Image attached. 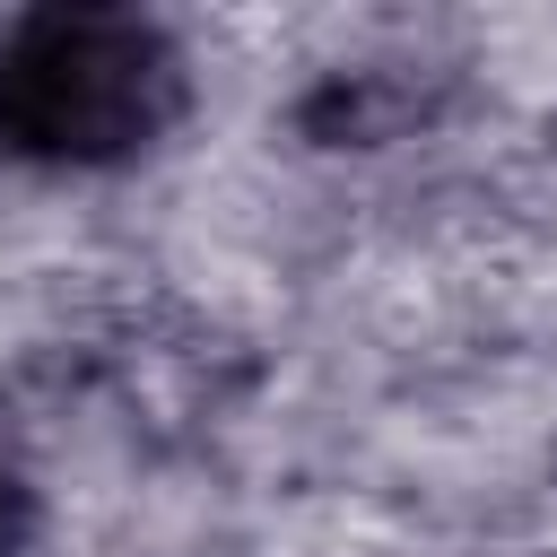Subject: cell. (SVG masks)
Wrapping results in <instances>:
<instances>
[{
    "mask_svg": "<svg viewBox=\"0 0 557 557\" xmlns=\"http://www.w3.org/2000/svg\"><path fill=\"white\" fill-rule=\"evenodd\" d=\"M183 104V61L139 17H26L0 44V139L52 165H104L157 139Z\"/></svg>",
    "mask_w": 557,
    "mask_h": 557,
    "instance_id": "obj_1",
    "label": "cell"
}]
</instances>
